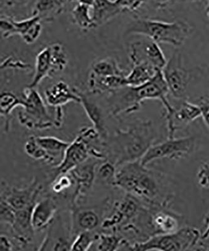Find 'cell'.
Wrapping results in <instances>:
<instances>
[{
    "instance_id": "obj_1",
    "label": "cell",
    "mask_w": 209,
    "mask_h": 251,
    "mask_svg": "<svg viewBox=\"0 0 209 251\" xmlns=\"http://www.w3.org/2000/svg\"><path fill=\"white\" fill-rule=\"evenodd\" d=\"M116 187L154 207H170L175 197L167 175L148 169L139 160L117 168Z\"/></svg>"
},
{
    "instance_id": "obj_2",
    "label": "cell",
    "mask_w": 209,
    "mask_h": 251,
    "mask_svg": "<svg viewBox=\"0 0 209 251\" xmlns=\"http://www.w3.org/2000/svg\"><path fill=\"white\" fill-rule=\"evenodd\" d=\"M157 133L152 121L136 119L126 129H116L105 140L107 159L118 168L140 160L155 144Z\"/></svg>"
},
{
    "instance_id": "obj_3",
    "label": "cell",
    "mask_w": 209,
    "mask_h": 251,
    "mask_svg": "<svg viewBox=\"0 0 209 251\" xmlns=\"http://www.w3.org/2000/svg\"><path fill=\"white\" fill-rule=\"evenodd\" d=\"M169 91L159 70L150 81L140 86H126L110 92L106 98L107 108L112 117L136 113L140 109L145 100H159L163 105L165 113L172 111L174 106L168 100Z\"/></svg>"
},
{
    "instance_id": "obj_4",
    "label": "cell",
    "mask_w": 209,
    "mask_h": 251,
    "mask_svg": "<svg viewBox=\"0 0 209 251\" xmlns=\"http://www.w3.org/2000/svg\"><path fill=\"white\" fill-rule=\"evenodd\" d=\"M192 31V26L186 22H166L137 17L128 25L125 34L144 36L158 44L179 47L183 46Z\"/></svg>"
},
{
    "instance_id": "obj_5",
    "label": "cell",
    "mask_w": 209,
    "mask_h": 251,
    "mask_svg": "<svg viewBox=\"0 0 209 251\" xmlns=\"http://www.w3.org/2000/svg\"><path fill=\"white\" fill-rule=\"evenodd\" d=\"M201 234L197 228L185 226L174 232L155 235L143 243L128 246L127 251L192 250Z\"/></svg>"
},
{
    "instance_id": "obj_6",
    "label": "cell",
    "mask_w": 209,
    "mask_h": 251,
    "mask_svg": "<svg viewBox=\"0 0 209 251\" xmlns=\"http://www.w3.org/2000/svg\"><path fill=\"white\" fill-rule=\"evenodd\" d=\"M22 98L24 106L18 114L20 124L31 130H46L55 127V118L49 113L48 105L37 89L26 87Z\"/></svg>"
},
{
    "instance_id": "obj_7",
    "label": "cell",
    "mask_w": 209,
    "mask_h": 251,
    "mask_svg": "<svg viewBox=\"0 0 209 251\" xmlns=\"http://www.w3.org/2000/svg\"><path fill=\"white\" fill-rule=\"evenodd\" d=\"M197 140L195 136L180 138H168L163 142L154 144L141 158V164L147 166L155 160L161 159L179 160L194 153Z\"/></svg>"
},
{
    "instance_id": "obj_8",
    "label": "cell",
    "mask_w": 209,
    "mask_h": 251,
    "mask_svg": "<svg viewBox=\"0 0 209 251\" xmlns=\"http://www.w3.org/2000/svg\"><path fill=\"white\" fill-rule=\"evenodd\" d=\"M162 73L169 94L177 100H187L186 91L192 73L184 67L181 51L175 50L173 52Z\"/></svg>"
},
{
    "instance_id": "obj_9",
    "label": "cell",
    "mask_w": 209,
    "mask_h": 251,
    "mask_svg": "<svg viewBox=\"0 0 209 251\" xmlns=\"http://www.w3.org/2000/svg\"><path fill=\"white\" fill-rule=\"evenodd\" d=\"M111 201L109 197L104 200L102 205L96 207L75 206L70 210L72 233L74 237L84 231L100 232L101 224L108 210Z\"/></svg>"
},
{
    "instance_id": "obj_10",
    "label": "cell",
    "mask_w": 209,
    "mask_h": 251,
    "mask_svg": "<svg viewBox=\"0 0 209 251\" xmlns=\"http://www.w3.org/2000/svg\"><path fill=\"white\" fill-rule=\"evenodd\" d=\"M44 192V186L37 178L24 187L10 186L4 181L1 183V199L7 201L15 210L35 204Z\"/></svg>"
},
{
    "instance_id": "obj_11",
    "label": "cell",
    "mask_w": 209,
    "mask_h": 251,
    "mask_svg": "<svg viewBox=\"0 0 209 251\" xmlns=\"http://www.w3.org/2000/svg\"><path fill=\"white\" fill-rule=\"evenodd\" d=\"M46 229V235L37 250L71 251L74 240L71 221L67 224L60 210Z\"/></svg>"
},
{
    "instance_id": "obj_12",
    "label": "cell",
    "mask_w": 209,
    "mask_h": 251,
    "mask_svg": "<svg viewBox=\"0 0 209 251\" xmlns=\"http://www.w3.org/2000/svg\"><path fill=\"white\" fill-rule=\"evenodd\" d=\"M129 57L131 64H147L161 71L167 63L159 44L147 37L131 45Z\"/></svg>"
},
{
    "instance_id": "obj_13",
    "label": "cell",
    "mask_w": 209,
    "mask_h": 251,
    "mask_svg": "<svg viewBox=\"0 0 209 251\" xmlns=\"http://www.w3.org/2000/svg\"><path fill=\"white\" fill-rule=\"evenodd\" d=\"M103 161L104 160L91 156L84 162L69 172L76 183L75 196L72 208L80 205L91 192L96 179V169Z\"/></svg>"
},
{
    "instance_id": "obj_14",
    "label": "cell",
    "mask_w": 209,
    "mask_h": 251,
    "mask_svg": "<svg viewBox=\"0 0 209 251\" xmlns=\"http://www.w3.org/2000/svg\"><path fill=\"white\" fill-rule=\"evenodd\" d=\"M89 157L91 156L88 147L82 139L77 135L73 142L70 143L61 161L53 167L48 173V186L58 176L71 172L74 168L84 162Z\"/></svg>"
},
{
    "instance_id": "obj_15",
    "label": "cell",
    "mask_w": 209,
    "mask_h": 251,
    "mask_svg": "<svg viewBox=\"0 0 209 251\" xmlns=\"http://www.w3.org/2000/svg\"><path fill=\"white\" fill-rule=\"evenodd\" d=\"M179 107H175L169 112L165 113L168 130V138H175L177 131L185 128L190 123L202 117V108L200 104L180 100Z\"/></svg>"
},
{
    "instance_id": "obj_16",
    "label": "cell",
    "mask_w": 209,
    "mask_h": 251,
    "mask_svg": "<svg viewBox=\"0 0 209 251\" xmlns=\"http://www.w3.org/2000/svg\"><path fill=\"white\" fill-rule=\"evenodd\" d=\"M42 21L41 18L38 15H33L20 21L8 17L2 26V33L4 39L19 35L26 44H32L41 34Z\"/></svg>"
},
{
    "instance_id": "obj_17",
    "label": "cell",
    "mask_w": 209,
    "mask_h": 251,
    "mask_svg": "<svg viewBox=\"0 0 209 251\" xmlns=\"http://www.w3.org/2000/svg\"><path fill=\"white\" fill-rule=\"evenodd\" d=\"M152 207V224L154 236L170 234L182 227L183 217L170 207Z\"/></svg>"
},
{
    "instance_id": "obj_18",
    "label": "cell",
    "mask_w": 209,
    "mask_h": 251,
    "mask_svg": "<svg viewBox=\"0 0 209 251\" xmlns=\"http://www.w3.org/2000/svg\"><path fill=\"white\" fill-rule=\"evenodd\" d=\"M74 89L79 96L80 104L82 105L93 127L97 130L103 140H106L109 134L107 129L105 115L102 107L93 98V94L91 92L88 94L76 87Z\"/></svg>"
},
{
    "instance_id": "obj_19",
    "label": "cell",
    "mask_w": 209,
    "mask_h": 251,
    "mask_svg": "<svg viewBox=\"0 0 209 251\" xmlns=\"http://www.w3.org/2000/svg\"><path fill=\"white\" fill-rule=\"evenodd\" d=\"M59 211V205L51 195L36 203L32 211V225L36 232L46 230Z\"/></svg>"
},
{
    "instance_id": "obj_20",
    "label": "cell",
    "mask_w": 209,
    "mask_h": 251,
    "mask_svg": "<svg viewBox=\"0 0 209 251\" xmlns=\"http://www.w3.org/2000/svg\"><path fill=\"white\" fill-rule=\"evenodd\" d=\"M44 100L53 108L62 107L69 102L80 103V99L75 89L71 88L66 82L59 80L44 92Z\"/></svg>"
},
{
    "instance_id": "obj_21",
    "label": "cell",
    "mask_w": 209,
    "mask_h": 251,
    "mask_svg": "<svg viewBox=\"0 0 209 251\" xmlns=\"http://www.w3.org/2000/svg\"><path fill=\"white\" fill-rule=\"evenodd\" d=\"M57 73L50 46H47L36 56L34 75L28 86L36 88L44 78L51 77Z\"/></svg>"
},
{
    "instance_id": "obj_22",
    "label": "cell",
    "mask_w": 209,
    "mask_h": 251,
    "mask_svg": "<svg viewBox=\"0 0 209 251\" xmlns=\"http://www.w3.org/2000/svg\"><path fill=\"white\" fill-rule=\"evenodd\" d=\"M126 77L123 76H102L90 73L88 84L90 92L100 95L127 86Z\"/></svg>"
},
{
    "instance_id": "obj_23",
    "label": "cell",
    "mask_w": 209,
    "mask_h": 251,
    "mask_svg": "<svg viewBox=\"0 0 209 251\" xmlns=\"http://www.w3.org/2000/svg\"><path fill=\"white\" fill-rule=\"evenodd\" d=\"M92 8L96 28L107 24L122 13L114 0H95Z\"/></svg>"
},
{
    "instance_id": "obj_24",
    "label": "cell",
    "mask_w": 209,
    "mask_h": 251,
    "mask_svg": "<svg viewBox=\"0 0 209 251\" xmlns=\"http://www.w3.org/2000/svg\"><path fill=\"white\" fill-rule=\"evenodd\" d=\"M73 0H37L33 10V15L39 16L43 20H53L61 13L66 4Z\"/></svg>"
},
{
    "instance_id": "obj_25",
    "label": "cell",
    "mask_w": 209,
    "mask_h": 251,
    "mask_svg": "<svg viewBox=\"0 0 209 251\" xmlns=\"http://www.w3.org/2000/svg\"><path fill=\"white\" fill-rule=\"evenodd\" d=\"M23 98L18 97L11 92L4 91L0 96V114L4 121V131L8 132L10 128L12 114L13 110L17 107H23Z\"/></svg>"
},
{
    "instance_id": "obj_26",
    "label": "cell",
    "mask_w": 209,
    "mask_h": 251,
    "mask_svg": "<svg viewBox=\"0 0 209 251\" xmlns=\"http://www.w3.org/2000/svg\"><path fill=\"white\" fill-rule=\"evenodd\" d=\"M158 71L147 64H132L131 70L126 77L127 86H138L145 84L154 78Z\"/></svg>"
},
{
    "instance_id": "obj_27",
    "label": "cell",
    "mask_w": 209,
    "mask_h": 251,
    "mask_svg": "<svg viewBox=\"0 0 209 251\" xmlns=\"http://www.w3.org/2000/svg\"><path fill=\"white\" fill-rule=\"evenodd\" d=\"M36 140L47 153L58 160V163L62 160L65 151L70 145L69 142L52 136H36Z\"/></svg>"
},
{
    "instance_id": "obj_28",
    "label": "cell",
    "mask_w": 209,
    "mask_h": 251,
    "mask_svg": "<svg viewBox=\"0 0 209 251\" xmlns=\"http://www.w3.org/2000/svg\"><path fill=\"white\" fill-rule=\"evenodd\" d=\"M91 73L98 75L123 77L127 76L128 74L121 68L118 61L112 57H105L96 60L92 65Z\"/></svg>"
},
{
    "instance_id": "obj_29",
    "label": "cell",
    "mask_w": 209,
    "mask_h": 251,
    "mask_svg": "<svg viewBox=\"0 0 209 251\" xmlns=\"http://www.w3.org/2000/svg\"><path fill=\"white\" fill-rule=\"evenodd\" d=\"M24 151L31 158L36 161H42L47 165L53 167L58 164L54 157L52 156L39 144L36 136L31 135L26 140L24 145Z\"/></svg>"
},
{
    "instance_id": "obj_30",
    "label": "cell",
    "mask_w": 209,
    "mask_h": 251,
    "mask_svg": "<svg viewBox=\"0 0 209 251\" xmlns=\"http://www.w3.org/2000/svg\"><path fill=\"white\" fill-rule=\"evenodd\" d=\"M124 241L116 233L98 232L96 240L89 251H112L119 250Z\"/></svg>"
},
{
    "instance_id": "obj_31",
    "label": "cell",
    "mask_w": 209,
    "mask_h": 251,
    "mask_svg": "<svg viewBox=\"0 0 209 251\" xmlns=\"http://www.w3.org/2000/svg\"><path fill=\"white\" fill-rule=\"evenodd\" d=\"M91 8L88 6L78 3L72 10L71 15L74 24L83 31L96 28L93 17L90 14Z\"/></svg>"
},
{
    "instance_id": "obj_32",
    "label": "cell",
    "mask_w": 209,
    "mask_h": 251,
    "mask_svg": "<svg viewBox=\"0 0 209 251\" xmlns=\"http://www.w3.org/2000/svg\"><path fill=\"white\" fill-rule=\"evenodd\" d=\"M117 167L112 161L105 160L100 163L96 169V178L102 184L109 187L116 188Z\"/></svg>"
},
{
    "instance_id": "obj_33",
    "label": "cell",
    "mask_w": 209,
    "mask_h": 251,
    "mask_svg": "<svg viewBox=\"0 0 209 251\" xmlns=\"http://www.w3.org/2000/svg\"><path fill=\"white\" fill-rule=\"evenodd\" d=\"M98 232L84 231L78 233L73 240L71 251H89L95 241Z\"/></svg>"
},
{
    "instance_id": "obj_34",
    "label": "cell",
    "mask_w": 209,
    "mask_h": 251,
    "mask_svg": "<svg viewBox=\"0 0 209 251\" xmlns=\"http://www.w3.org/2000/svg\"><path fill=\"white\" fill-rule=\"evenodd\" d=\"M16 210L7 201L1 199L0 201V218L1 223L12 226L14 223Z\"/></svg>"
},
{
    "instance_id": "obj_35",
    "label": "cell",
    "mask_w": 209,
    "mask_h": 251,
    "mask_svg": "<svg viewBox=\"0 0 209 251\" xmlns=\"http://www.w3.org/2000/svg\"><path fill=\"white\" fill-rule=\"evenodd\" d=\"M122 13L138 10L147 0H114Z\"/></svg>"
},
{
    "instance_id": "obj_36",
    "label": "cell",
    "mask_w": 209,
    "mask_h": 251,
    "mask_svg": "<svg viewBox=\"0 0 209 251\" xmlns=\"http://www.w3.org/2000/svg\"><path fill=\"white\" fill-rule=\"evenodd\" d=\"M197 179L201 187L209 190V163H201L198 170Z\"/></svg>"
},
{
    "instance_id": "obj_37",
    "label": "cell",
    "mask_w": 209,
    "mask_h": 251,
    "mask_svg": "<svg viewBox=\"0 0 209 251\" xmlns=\"http://www.w3.org/2000/svg\"><path fill=\"white\" fill-rule=\"evenodd\" d=\"M0 250L1 251H11L15 250L14 243L8 235L1 234L0 237Z\"/></svg>"
},
{
    "instance_id": "obj_38",
    "label": "cell",
    "mask_w": 209,
    "mask_h": 251,
    "mask_svg": "<svg viewBox=\"0 0 209 251\" xmlns=\"http://www.w3.org/2000/svg\"><path fill=\"white\" fill-rule=\"evenodd\" d=\"M199 104L202 108V117L203 118L204 123L209 129V101L202 100Z\"/></svg>"
},
{
    "instance_id": "obj_39",
    "label": "cell",
    "mask_w": 209,
    "mask_h": 251,
    "mask_svg": "<svg viewBox=\"0 0 209 251\" xmlns=\"http://www.w3.org/2000/svg\"><path fill=\"white\" fill-rule=\"evenodd\" d=\"M150 3L157 8H162L167 6L172 0H147Z\"/></svg>"
},
{
    "instance_id": "obj_40",
    "label": "cell",
    "mask_w": 209,
    "mask_h": 251,
    "mask_svg": "<svg viewBox=\"0 0 209 251\" xmlns=\"http://www.w3.org/2000/svg\"><path fill=\"white\" fill-rule=\"evenodd\" d=\"M78 3L84 4V5L88 6L89 7H93L95 0H78Z\"/></svg>"
},
{
    "instance_id": "obj_41",
    "label": "cell",
    "mask_w": 209,
    "mask_h": 251,
    "mask_svg": "<svg viewBox=\"0 0 209 251\" xmlns=\"http://www.w3.org/2000/svg\"><path fill=\"white\" fill-rule=\"evenodd\" d=\"M206 223V229L202 234H205L209 231V218L207 219Z\"/></svg>"
},
{
    "instance_id": "obj_42",
    "label": "cell",
    "mask_w": 209,
    "mask_h": 251,
    "mask_svg": "<svg viewBox=\"0 0 209 251\" xmlns=\"http://www.w3.org/2000/svg\"><path fill=\"white\" fill-rule=\"evenodd\" d=\"M208 3H207L206 7V13L207 16L209 18V0H207Z\"/></svg>"
},
{
    "instance_id": "obj_43",
    "label": "cell",
    "mask_w": 209,
    "mask_h": 251,
    "mask_svg": "<svg viewBox=\"0 0 209 251\" xmlns=\"http://www.w3.org/2000/svg\"><path fill=\"white\" fill-rule=\"evenodd\" d=\"M188 1H201V0H188Z\"/></svg>"
}]
</instances>
